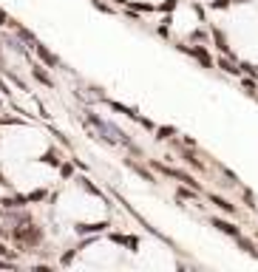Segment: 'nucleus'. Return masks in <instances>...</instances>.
<instances>
[{"instance_id":"0eeeda50","label":"nucleus","mask_w":258,"mask_h":272,"mask_svg":"<svg viewBox=\"0 0 258 272\" xmlns=\"http://www.w3.org/2000/svg\"><path fill=\"white\" fill-rule=\"evenodd\" d=\"M128 168H131V170H136V173H139L145 181H150V184H156V176L150 173V170H147V168H142V164H136V162H128Z\"/></svg>"},{"instance_id":"6e6552de","label":"nucleus","mask_w":258,"mask_h":272,"mask_svg":"<svg viewBox=\"0 0 258 272\" xmlns=\"http://www.w3.org/2000/svg\"><path fill=\"white\" fill-rule=\"evenodd\" d=\"M43 162L51 164V168H60V151H57V148H54V151H49V153L43 156Z\"/></svg>"},{"instance_id":"39448f33","label":"nucleus","mask_w":258,"mask_h":272,"mask_svg":"<svg viewBox=\"0 0 258 272\" xmlns=\"http://www.w3.org/2000/svg\"><path fill=\"white\" fill-rule=\"evenodd\" d=\"M31 74H34V79H37V82H43L46 88H54V79H51L49 74H46V68H43V66H34V68H31Z\"/></svg>"},{"instance_id":"4468645a","label":"nucleus","mask_w":258,"mask_h":272,"mask_svg":"<svg viewBox=\"0 0 258 272\" xmlns=\"http://www.w3.org/2000/svg\"><path fill=\"white\" fill-rule=\"evenodd\" d=\"M9 23H12V20H9V14L0 9V26H9Z\"/></svg>"},{"instance_id":"ddd939ff","label":"nucleus","mask_w":258,"mask_h":272,"mask_svg":"<svg viewBox=\"0 0 258 272\" xmlns=\"http://www.w3.org/2000/svg\"><path fill=\"white\" fill-rule=\"evenodd\" d=\"M0 255H3V258H14V253L6 247V244H0Z\"/></svg>"},{"instance_id":"9b49d317","label":"nucleus","mask_w":258,"mask_h":272,"mask_svg":"<svg viewBox=\"0 0 258 272\" xmlns=\"http://www.w3.org/2000/svg\"><path fill=\"white\" fill-rule=\"evenodd\" d=\"M60 173H62V179H68V176L74 173V168L71 164H60Z\"/></svg>"},{"instance_id":"f257e3e1","label":"nucleus","mask_w":258,"mask_h":272,"mask_svg":"<svg viewBox=\"0 0 258 272\" xmlns=\"http://www.w3.org/2000/svg\"><path fill=\"white\" fill-rule=\"evenodd\" d=\"M9 236L20 244V249H34V247H40V244H43L46 233H43V227H40V224L26 221V224L12 227V233H9Z\"/></svg>"},{"instance_id":"f03ea898","label":"nucleus","mask_w":258,"mask_h":272,"mask_svg":"<svg viewBox=\"0 0 258 272\" xmlns=\"http://www.w3.org/2000/svg\"><path fill=\"white\" fill-rule=\"evenodd\" d=\"M34 51H37V57H40V60H43L46 66H51V68H57V66H60V57H57L54 51H49V49H46L43 43H37V46H34Z\"/></svg>"},{"instance_id":"f8f14e48","label":"nucleus","mask_w":258,"mask_h":272,"mask_svg":"<svg viewBox=\"0 0 258 272\" xmlns=\"http://www.w3.org/2000/svg\"><path fill=\"white\" fill-rule=\"evenodd\" d=\"M179 199H196V193H193V190H179Z\"/></svg>"},{"instance_id":"423d86ee","label":"nucleus","mask_w":258,"mask_h":272,"mask_svg":"<svg viewBox=\"0 0 258 272\" xmlns=\"http://www.w3.org/2000/svg\"><path fill=\"white\" fill-rule=\"evenodd\" d=\"M9 26H14V29H17V37H20V40H23V43H29L31 49H34V46H37V37L31 34L29 29H23V26H17V23H14V20H12V23H9Z\"/></svg>"},{"instance_id":"9d476101","label":"nucleus","mask_w":258,"mask_h":272,"mask_svg":"<svg viewBox=\"0 0 258 272\" xmlns=\"http://www.w3.org/2000/svg\"><path fill=\"white\" fill-rule=\"evenodd\" d=\"M182 156H184V162H187V164H193V168H202V164H199V159H193L190 151H182Z\"/></svg>"},{"instance_id":"7ed1b4c3","label":"nucleus","mask_w":258,"mask_h":272,"mask_svg":"<svg viewBox=\"0 0 258 272\" xmlns=\"http://www.w3.org/2000/svg\"><path fill=\"white\" fill-rule=\"evenodd\" d=\"M108 227V221H97V224H77V233L80 236H88V233H102Z\"/></svg>"},{"instance_id":"1a4fd4ad","label":"nucleus","mask_w":258,"mask_h":272,"mask_svg":"<svg viewBox=\"0 0 258 272\" xmlns=\"http://www.w3.org/2000/svg\"><path fill=\"white\" fill-rule=\"evenodd\" d=\"M173 133H176V128H159L156 131V139H173Z\"/></svg>"},{"instance_id":"2eb2a0df","label":"nucleus","mask_w":258,"mask_h":272,"mask_svg":"<svg viewBox=\"0 0 258 272\" xmlns=\"http://www.w3.org/2000/svg\"><path fill=\"white\" fill-rule=\"evenodd\" d=\"M0 71H6V66H3V54H0Z\"/></svg>"},{"instance_id":"20e7f679","label":"nucleus","mask_w":258,"mask_h":272,"mask_svg":"<svg viewBox=\"0 0 258 272\" xmlns=\"http://www.w3.org/2000/svg\"><path fill=\"white\" fill-rule=\"evenodd\" d=\"M0 40H3V46H6V49L17 51V54H26V49H23V40H20V37H9V34H3Z\"/></svg>"}]
</instances>
